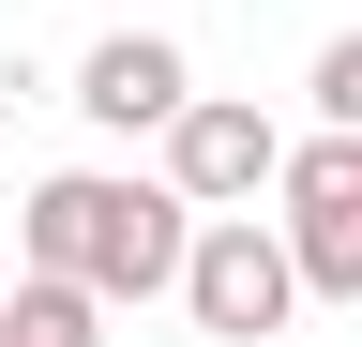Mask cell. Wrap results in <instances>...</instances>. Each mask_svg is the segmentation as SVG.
Masks as SVG:
<instances>
[{"label":"cell","instance_id":"3957f363","mask_svg":"<svg viewBox=\"0 0 362 347\" xmlns=\"http://www.w3.org/2000/svg\"><path fill=\"white\" fill-rule=\"evenodd\" d=\"M287 242H302V287L317 302H362V121H317L287 151Z\"/></svg>","mask_w":362,"mask_h":347},{"label":"cell","instance_id":"52a82bcc","mask_svg":"<svg viewBox=\"0 0 362 347\" xmlns=\"http://www.w3.org/2000/svg\"><path fill=\"white\" fill-rule=\"evenodd\" d=\"M302 91H317V121H362V30H332V46H317Z\"/></svg>","mask_w":362,"mask_h":347},{"label":"cell","instance_id":"6da1fadb","mask_svg":"<svg viewBox=\"0 0 362 347\" xmlns=\"http://www.w3.org/2000/svg\"><path fill=\"white\" fill-rule=\"evenodd\" d=\"M16 242H30V272H90L106 302H166L181 257H197V196L121 182V166H61V182H30Z\"/></svg>","mask_w":362,"mask_h":347},{"label":"cell","instance_id":"8992f818","mask_svg":"<svg viewBox=\"0 0 362 347\" xmlns=\"http://www.w3.org/2000/svg\"><path fill=\"white\" fill-rule=\"evenodd\" d=\"M0 347H106V287H90V272H16Z\"/></svg>","mask_w":362,"mask_h":347},{"label":"cell","instance_id":"277c9868","mask_svg":"<svg viewBox=\"0 0 362 347\" xmlns=\"http://www.w3.org/2000/svg\"><path fill=\"white\" fill-rule=\"evenodd\" d=\"M166 182L197 196V211H257V182H287V136H272V106L197 91V106L166 121Z\"/></svg>","mask_w":362,"mask_h":347},{"label":"cell","instance_id":"7a4b0ae2","mask_svg":"<svg viewBox=\"0 0 362 347\" xmlns=\"http://www.w3.org/2000/svg\"><path fill=\"white\" fill-rule=\"evenodd\" d=\"M302 242H287V211H272V227H257V211H211V227H197V257H181V317H197L211 347H257V332H287L302 317Z\"/></svg>","mask_w":362,"mask_h":347},{"label":"cell","instance_id":"5b68a950","mask_svg":"<svg viewBox=\"0 0 362 347\" xmlns=\"http://www.w3.org/2000/svg\"><path fill=\"white\" fill-rule=\"evenodd\" d=\"M76 106L106 121V136H166V121L197 106V61H181L166 30H106V46L76 61Z\"/></svg>","mask_w":362,"mask_h":347}]
</instances>
